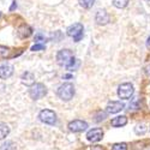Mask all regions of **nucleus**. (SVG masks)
Here are the masks:
<instances>
[{"mask_svg": "<svg viewBox=\"0 0 150 150\" xmlns=\"http://www.w3.org/2000/svg\"><path fill=\"white\" fill-rule=\"evenodd\" d=\"M74 60L76 59H74L73 53L70 51V49H61V51H59L57 54V62L60 66L69 67Z\"/></svg>", "mask_w": 150, "mask_h": 150, "instance_id": "1", "label": "nucleus"}, {"mask_svg": "<svg viewBox=\"0 0 150 150\" xmlns=\"http://www.w3.org/2000/svg\"><path fill=\"white\" fill-rule=\"evenodd\" d=\"M74 95V86L71 83H65L59 86L58 89V96L62 101H70Z\"/></svg>", "mask_w": 150, "mask_h": 150, "instance_id": "2", "label": "nucleus"}, {"mask_svg": "<svg viewBox=\"0 0 150 150\" xmlns=\"http://www.w3.org/2000/svg\"><path fill=\"white\" fill-rule=\"evenodd\" d=\"M29 94L33 100H40L47 94V88L42 83H35L34 85L30 86Z\"/></svg>", "mask_w": 150, "mask_h": 150, "instance_id": "3", "label": "nucleus"}, {"mask_svg": "<svg viewBox=\"0 0 150 150\" xmlns=\"http://www.w3.org/2000/svg\"><path fill=\"white\" fill-rule=\"evenodd\" d=\"M83 30H84V28L81 23H74L67 28V35L70 37H73V40L78 42L83 37Z\"/></svg>", "mask_w": 150, "mask_h": 150, "instance_id": "4", "label": "nucleus"}, {"mask_svg": "<svg viewBox=\"0 0 150 150\" xmlns=\"http://www.w3.org/2000/svg\"><path fill=\"white\" fill-rule=\"evenodd\" d=\"M39 118L42 122L48 125H54L57 122V114L51 109H42L39 114Z\"/></svg>", "mask_w": 150, "mask_h": 150, "instance_id": "5", "label": "nucleus"}, {"mask_svg": "<svg viewBox=\"0 0 150 150\" xmlns=\"http://www.w3.org/2000/svg\"><path fill=\"white\" fill-rule=\"evenodd\" d=\"M133 85L131 83H124V84H120L119 88H118V96L120 98H124V100H127L130 98L132 95H133Z\"/></svg>", "mask_w": 150, "mask_h": 150, "instance_id": "6", "label": "nucleus"}, {"mask_svg": "<svg viewBox=\"0 0 150 150\" xmlns=\"http://www.w3.org/2000/svg\"><path fill=\"white\" fill-rule=\"evenodd\" d=\"M88 129V124L83 120H73L69 124V130L72 132H82Z\"/></svg>", "mask_w": 150, "mask_h": 150, "instance_id": "7", "label": "nucleus"}, {"mask_svg": "<svg viewBox=\"0 0 150 150\" xmlns=\"http://www.w3.org/2000/svg\"><path fill=\"white\" fill-rule=\"evenodd\" d=\"M103 137V131L101 129H93L86 133V138L90 142H98L101 141Z\"/></svg>", "mask_w": 150, "mask_h": 150, "instance_id": "8", "label": "nucleus"}, {"mask_svg": "<svg viewBox=\"0 0 150 150\" xmlns=\"http://www.w3.org/2000/svg\"><path fill=\"white\" fill-rule=\"evenodd\" d=\"M95 21L98 25H106V24L109 22V15L105 10H98L96 16H95Z\"/></svg>", "mask_w": 150, "mask_h": 150, "instance_id": "9", "label": "nucleus"}, {"mask_svg": "<svg viewBox=\"0 0 150 150\" xmlns=\"http://www.w3.org/2000/svg\"><path fill=\"white\" fill-rule=\"evenodd\" d=\"M124 103L119 102V101H112V102H108L107 107H106V110L110 114H114V113H118L121 109H124Z\"/></svg>", "mask_w": 150, "mask_h": 150, "instance_id": "10", "label": "nucleus"}, {"mask_svg": "<svg viewBox=\"0 0 150 150\" xmlns=\"http://www.w3.org/2000/svg\"><path fill=\"white\" fill-rule=\"evenodd\" d=\"M13 73V66L10 64H4L0 66V78L1 79H7L12 76Z\"/></svg>", "mask_w": 150, "mask_h": 150, "instance_id": "11", "label": "nucleus"}, {"mask_svg": "<svg viewBox=\"0 0 150 150\" xmlns=\"http://www.w3.org/2000/svg\"><path fill=\"white\" fill-rule=\"evenodd\" d=\"M21 79H22V83L25 84L27 86H31V85L35 84V76H34L31 72H29V71L24 72V73L22 74Z\"/></svg>", "mask_w": 150, "mask_h": 150, "instance_id": "12", "label": "nucleus"}, {"mask_svg": "<svg viewBox=\"0 0 150 150\" xmlns=\"http://www.w3.org/2000/svg\"><path fill=\"white\" fill-rule=\"evenodd\" d=\"M17 34H18V36L21 37V39H27V37H29L33 34V30L29 25H25V24H24V25L18 28Z\"/></svg>", "mask_w": 150, "mask_h": 150, "instance_id": "13", "label": "nucleus"}, {"mask_svg": "<svg viewBox=\"0 0 150 150\" xmlns=\"http://www.w3.org/2000/svg\"><path fill=\"white\" fill-rule=\"evenodd\" d=\"M110 124H112V126H114V127H121V126H124V125L127 124V118L124 117V115L117 117V118H114L113 120H112Z\"/></svg>", "mask_w": 150, "mask_h": 150, "instance_id": "14", "label": "nucleus"}, {"mask_svg": "<svg viewBox=\"0 0 150 150\" xmlns=\"http://www.w3.org/2000/svg\"><path fill=\"white\" fill-rule=\"evenodd\" d=\"M8 133H10V127L7 126L6 124L0 122V141L5 139L6 137L8 136Z\"/></svg>", "mask_w": 150, "mask_h": 150, "instance_id": "15", "label": "nucleus"}, {"mask_svg": "<svg viewBox=\"0 0 150 150\" xmlns=\"http://www.w3.org/2000/svg\"><path fill=\"white\" fill-rule=\"evenodd\" d=\"M0 150H16V144L11 141H6L3 145H1V149Z\"/></svg>", "mask_w": 150, "mask_h": 150, "instance_id": "16", "label": "nucleus"}, {"mask_svg": "<svg viewBox=\"0 0 150 150\" xmlns=\"http://www.w3.org/2000/svg\"><path fill=\"white\" fill-rule=\"evenodd\" d=\"M129 4V0H113V5L118 8H124Z\"/></svg>", "mask_w": 150, "mask_h": 150, "instance_id": "17", "label": "nucleus"}, {"mask_svg": "<svg viewBox=\"0 0 150 150\" xmlns=\"http://www.w3.org/2000/svg\"><path fill=\"white\" fill-rule=\"evenodd\" d=\"M95 4V0H79V5L84 8H90Z\"/></svg>", "mask_w": 150, "mask_h": 150, "instance_id": "18", "label": "nucleus"}, {"mask_svg": "<svg viewBox=\"0 0 150 150\" xmlns=\"http://www.w3.org/2000/svg\"><path fill=\"white\" fill-rule=\"evenodd\" d=\"M134 131H136L137 134H144L146 132V126H145L144 124H138L134 127Z\"/></svg>", "mask_w": 150, "mask_h": 150, "instance_id": "19", "label": "nucleus"}, {"mask_svg": "<svg viewBox=\"0 0 150 150\" xmlns=\"http://www.w3.org/2000/svg\"><path fill=\"white\" fill-rule=\"evenodd\" d=\"M129 107H130V110H137V109H139V105H138V98H133L132 101L130 102Z\"/></svg>", "mask_w": 150, "mask_h": 150, "instance_id": "20", "label": "nucleus"}, {"mask_svg": "<svg viewBox=\"0 0 150 150\" xmlns=\"http://www.w3.org/2000/svg\"><path fill=\"white\" fill-rule=\"evenodd\" d=\"M112 150H127V145L125 143H118L112 146Z\"/></svg>", "mask_w": 150, "mask_h": 150, "instance_id": "21", "label": "nucleus"}, {"mask_svg": "<svg viewBox=\"0 0 150 150\" xmlns=\"http://www.w3.org/2000/svg\"><path fill=\"white\" fill-rule=\"evenodd\" d=\"M79 64H81V62H79V60H78V59H76V60H74V61L72 62V64H71V65L67 67V70H69V71H74L76 69H78Z\"/></svg>", "mask_w": 150, "mask_h": 150, "instance_id": "22", "label": "nucleus"}, {"mask_svg": "<svg viewBox=\"0 0 150 150\" xmlns=\"http://www.w3.org/2000/svg\"><path fill=\"white\" fill-rule=\"evenodd\" d=\"M45 49V45H39V43H36L31 47V51L33 52H37V51H43Z\"/></svg>", "mask_w": 150, "mask_h": 150, "instance_id": "23", "label": "nucleus"}, {"mask_svg": "<svg viewBox=\"0 0 150 150\" xmlns=\"http://www.w3.org/2000/svg\"><path fill=\"white\" fill-rule=\"evenodd\" d=\"M106 117H107V114L106 113H103V112H98V114L96 115V119H95V121H102V120H105L106 119Z\"/></svg>", "mask_w": 150, "mask_h": 150, "instance_id": "24", "label": "nucleus"}, {"mask_svg": "<svg viewBox=\"0 0 150 150\" xmlns=\"http://www.w3.org/2000/svg\"><path fill=\"white\" fill-rule=\"evenodd\" d=\"M8 48H6V47H3V46H0V57H6L7 54H8Z\"/></svg>", "mask_w": 150, "mask_h": 150, "instance_id": "25", "label": "nucleus"}, {"mask_svg": "<svg viewBox=\"0 0 150 150\" xmlns=\"http://www.w3.org/2000/svg\"><path fill=\"white\" fill-rule=\"evenodd\" d=\"M91 150H105V149L102 146H100V145H95V146L91 148Z\"/></svg>", "mask_w": 150, "mask_h": 150, "instance_id": "26", "label": "nucleus"}, {"mask_svg": "<svg viewBox=\"0 0 150 150\" xmlns=\"http://www.w3.org/2000/svg\"><path fill=\"white\" fill-rule=\"evenodd\" d=\"M145 73L148 74V76H150V65L145 67Z\"/></svg>", "mask_w": 150, "mask_h": 150, "instance_id": "27", "label": "nucleus"}, {"mask_svg": "<svg viewBox=\"0 0 150 150\" xmlns=\"http://www.w3.org/2000/svg\"><path fill=\"white\" fill-rule=\"evenodd\" d=\"M16 7H17V4H16V1H13V4H12V6H11V7H10V10H11V11H12V10H15V8H16Z\"/></svg>", "mask_w": 150, "mask_h": 150, "instance_id": "28", "label": "nucleus"}, {"mask_svg": "<svg viewBox=\"0 0 150 150\" xmlns=\"http://www.w3.org/2000/svg\"><path fill=\"white\" fill-rule=\"evenodd\" d=\"M146 43H148V46H150V37L148 39V42H146Z\"/></svg>", "mask_w": 150, "mask_h": 150, "instance_id": "29", "label": "nucleus"}, {"mask_svg": "<svg viewBox=\"0 0 150 150\" xmlns=\"http://www.w3.org/2000/svg\"><path fill=\"white\" fill-rule=\"evenodd\" d=\"M148 1H150V0H148Z\"/></svg>", "mask_w": 150, "mask_h": 150, "instance_id": "30", "label": "nucleus"}]
</instances>
